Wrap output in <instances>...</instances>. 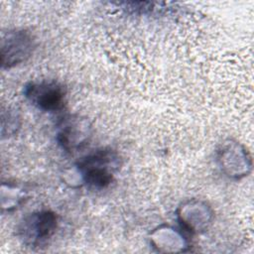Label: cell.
Masks as SVG:
<instances>
[{
    "instance_id": "1",
    "label": "cell",
    "mask_w": 254,
    "mask_h": 254,
    "mask_svg": "<svg viewBox=\"0 0 254 254\" xmlns=\"http://www.w3.org/2000/svg\"><path fill=\"white\" fill-rule=\"evenodd\" d=\"M118 156L111 150H97L78 163L84 182L94 188H105L113 179L118 167Z\"/></svg>"
},
{
    "instance_id": "2",
    "label": "cell",
    "mask_w": 254,
    "mask_h": 254,
    "mask_svg": "<svg viewBox=\"0 0 254 254\" xmlns=\"http://www.w3.org/2000/svg\"><path fill=\"white\" fill-rule=\"evenodd\" d=\"M26 97L39 109L56 111L61 109L65 100V90L56 81L30 82L24 89Z\"/></svg>"
},
{
    "instance_id": "3",
    "label": "cell",
    "mask_w": 254,
    "mask_h": 254,
    "mask_svg": "<svg viewBox=\"0 0 254 254\" xmlns=\"http://www.w3.org/2000/svg\"><path fill=\"white\" fill-rule=\"evenodd\" d=\"M34 39L25 30L8 32L2 39V65L11 67L25 62L33 53Z\"/></svg>"
},
{
    "instance_id": "4",
    "label": "cell",
    "mask_w": 254,
    "mask_h": 254,
    "mask_svg": "<svg viewBox=\"0 0 254 254\" xmlns=\"http://www.w3.org/2000/svg\"><path fill=\"white\" fill-rule=\"evenodd\" d=\"M57 228V215L50 210L33 213L23 227L24 240L31 245H39L47 241Z\"/></svg>"
},
{
    "instance_id": "5",
    "label": "cell",
    "mask_w": 254,
    "mask_h": 254,
    "mask_svg": "<svg viewBox=\"0 0 254 254\" xmlns=\"http://www.w3.org/2000/svg\"><path fill=\"white\" fill-rule=\"evenodd\" d=\"M80 125L81 124L79 122H71V120H68L64 124L58 135V140L63 148L69 150L73 147H76L78 144L83 143L86 135L83 133L82 129H79Z\"/></svg>"
}]
</instances>
